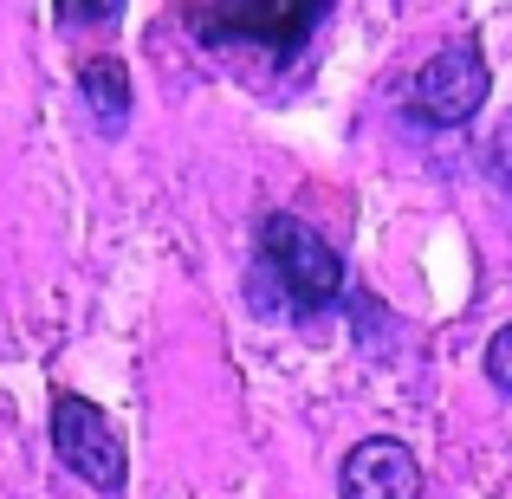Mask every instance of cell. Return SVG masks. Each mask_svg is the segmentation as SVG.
Segmentation results:
<instances>
[{"label": "cell", "instance_id": "obj_1", "mask_svg": "<svg viewBox=\"0 0 512 499\" xmlns=\"http://www.w3.org/2000/svg\"><path fill=\"white\" fill-rule=\"evenodd\" d=\"M253 253H260V266H253L260 286H273V299L286 305V312L312 318V312H325V305L344 299L338 247H331L312 221H299V214H266Z\"/></svg>", "mask_w": 512, "mask_h": 499}, {"label": "cell", "instance_id": "obj_2", "mask_svg": "<svg viewBox=\"0 0 512 499\" xmlns=\"http://www.w3.org/2000/svg\"><path fill=\"white\" fill-rule=\"evenodd\" d=\"M325 13H331V0H214L201 33L214 46H247L260 59H292L318 33Z\"/></svg>", "mask_w": 512, "mask_h": 499}, {"label": "cell", "instance_id": "obj_3", "mask_svg": "<svg viewBox=\"0 0 512 499\" xmlns=\"http://www.w3.org/2000/svg\"><path fill=\"white\" fill-rule=\"evenodd\" d=\"M52 454L65 461V474H78L98 493H124L130 461H124V435L111 428V415L91 396H59L52 402Z\"/></svg>", "mask_w": 512, "mask_h": 499}, {"label": "cell", "instance_id": "obj_4", "mask_svg": "<svg viewBox=\"0 0 512 499\" xmlns=\"http://www.w3.org/2000/svg\"><path fill=\"white\" fill-rule=\"evenodd\" d=\"M487 91H493L487 52H480L474 39H454V46H441V52L422 59V72H415V85H409V104H415L422 124H474Z\"/></svg>", "mask_w": 512, "mask_h": 499}, {"label": "cell", "instance_id": "obj_5", "mask_svg": "<svg viewBox=\"0 0 512 499\" xmlns=\"http://www.w3.org/2000/svg\"><path fill=\"white\" fill-rule=\"evenodd\" d=\"M344 499H422V461L396 435H370L344 454Z\"/></svg>", "mask_w": 512, "mask_h": 499}, {"label": "cell", "instance_id": "obj_6", "mask_svg": "<svg viewBox=\"0 0 512 499\" xmlns=\"http://www.w3.org/2000/svg\"><path fill=\"white\" fill-rule=\"evenodd\" d=\"M78 98H85L91 124L104 130V137H117V130L130 124V65L124 59H85L78 65Z\"/></svg>", "mask_w": 512, "mask_h": 499}, {"label": "cell", "instance_id": "obj_7", "mask_svg": "<svg viewBox=\"0 0 512 499\" xmlns=\"http://www.w3.org/2000/svg\"><path fill=\"white\" fill-rule=\"evenodd\" d=\"M65 26H117L124 20V0H52Z\"/></svg>", "mask_w": 512, "mask_h": 499}, {"label": "cell", "instance_id": "obj_8", "mask_svg": "<svg viewBox=\"0 0 512 499\" xmlns=\"http://www.w3.org/2000/svg\"><path fill=\"white\" fill-rule=\"evenodd\" d=\"M487 383L512 396V325H500V331L487 337Z\"/></svg>", "mask_w": 512, "mask_h": 499}, {"label": "cell", "instance_id": "obj_9", "mask_svg": "<svg viewBox=\"0 0 512 499\" xmlns=\"http://www.w3.org/2000/svg\"><path fill=\"white\" fill-rule=\"evenodd\" d=\"M493 175L512 188V111H506V124L493 130Z\"/></svg>", "mask_w": 512, "mask_h": 499}]
</instances>
